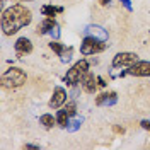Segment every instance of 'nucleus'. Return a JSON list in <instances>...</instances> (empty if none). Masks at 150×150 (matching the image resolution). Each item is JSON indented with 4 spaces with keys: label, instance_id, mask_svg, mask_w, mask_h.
I'll list each match as a JSON object with an SVG mask.
<instances>
[{
    "label": "nucleus",
    "instance_id": "obj_1",
    "mask_svg": "<svg viewBox=\"0 0 150 150\" xmlns=\"http://www.w3.org/2000/svg\"><path fill=\"white\" fill-rule=\"evenodd\" d=\"M31 21H33V12L22 4H14L2 12L0 24H2V31L5 36H14L22 28L29 26Z\"/></svg>",
    "mask_w": 150,
    "mask_h": 150
},
{
    "label": "nucleus",
    "instance_id": "obj_2",
    "mask_svg": "<svg viewBox=\"0 0 150 150\" xmlns=\"http://www.w3.org/2000/svg\"><path fill=\"white\" fill-rule=\"evenodd\" d=\"M89 68H91V62H89V60H79V62H75L74 65L67 70L65 77H63V82H65L68 87L79 85L82 82V79L87 75Z\"/></svg>",
    "mask_w": 150,
    "mask_h": 150
},
{
    "label": "nucleus",
    "instance_id": "obj_3",
    "mask_svg": "<svg viewBox=\"0 0 150 150\" xmlns=\"http://www.w3.org/2000/svg\"><path fill=\"white\" fill-rule=\"evenodd\" d=\"M26 72L19 67H10L2 74V87L4 89H19L26 84Z\"/></svg>",
    "mask_w": 150,
    "mask_h": 150
},
{
    "label": "nucleus",
    "instance_id": "obj_4",
    "mask_svg": "<svg viewBox=\"0 0 150 150\" xmlns=\"http://www.w3.org/2000/svg\"><path fill=\"white\" fill-rule=\"evenodd\" d=\"M106 48H108L106 41H101V39L92 36H85L82 39V43H80V53L84 56H92V55H97V53H103Z\"/></svg>",
    "mask_w": 150,
    "mask_h": 150
},
{
    "label": "nucleus",
    "instance_id": "obj_5",
    "mask_svg": "<svg viewBox=\"0 0 150 150\" xmlns=\"http://www.w3.org/2000/svg\"><path fill=\"white\" fill-rule=\"evenodd\" d=\"M138 62V55L131 53V51H120L112 56L111 65L112 68H130L133 63Z\"/></svg>",
    "mask_w": 150,
    "mask_h": 150
},
{
    "label": "nucleus",
    "instance_id": "obj_6",
    "mask_svg": "<svg viewBox=\"0 0 150 150\" xmlns=\"http://www.w3.org/2000/svg\"><path fill=\"white\" fill-rule=\"evenodd\" d=\"M67 97H68V94L63 87H55L53 89V96L50 97V101H48V106L51 108V109H60L62 106H65L67 104Z\"/></svg>",
    "mask_w": 150,
    "mask_h": 150
},
{
    "label": "nucleus",
    "instance_id": "obj_7",
    "mask_svg": "<svg viewBox=\"0 0 150 150\" xmlns=\"http://www.w3.org/2000/svg\"><path fill=\"white\" fill-rule=\"evenodd\" d=\"M126 72H128V75H133V77H150V62L138 60Z\"/></svg>",
    "mask_w": 150,
    "mask_h": 150
},
{
    "label": "nucleus",
    "instance_id": "obj_8",
    "mask_svg": "<svg viewBox=\"0 0 150 150\" xmlns=\"http://www.w3.org/2000/svg\"><path fill=\"white\" fill-rule=\"evenodd\" d=\"M14 50L17 53V58H22L24 55L33 53V43H31L29 38H19L16 41V45H14Z\"/></svg>",
    "mask_w": 150,
    "mask_h": 150
},
{
    "label": "nucleus",
    "instance_id": "obj_9",
    "mask_svg": "<svg viewBox=\"0 0 150 150\" xmlns=\"http://www.w3.org/2000/svg\"><path fill=\"white\" fill-rule=\"evenodd\" d=\"M85 36H92V38H97V39H101V41H108V31L103 28V26H99V24H91V26H87L84 29Z\"/></svg>",
    "mask_w": 150,
    "mask_h": 150
},
{
    "label": "nucleus",
    "instance_id": "obj_10",
    "mask_svg": "<svg viewBox=\"0 0 150 150\" xmlns=\"http://www.w3.org/2000/svg\"><path fill=\"white\" fill-rule=\"evenodd\" d=\"M80 85H82V91L87 94H94L96 91H97V75L91 74V70L87 72V75H85L84 79H82V82H80Z\"/></svg>",
    "mask_w": 150,
    "mask_h": 150
},
{
    "label": "nucleus",
    "instance_id": "obj_11",
    "mask_svg": "<svg viewBox=\"0 0 150 150\" xmlns=\"http://www.w3.org/2000/svg\"><path fill=\"white\" fill-rule=\"evenodd\" d=\"M118 101V92L109 91V92H101L96 97V104L97 106H112Z\"/></svg>",
    "mask_w": 150,
    "mask_h": 150
},
{
    "label": "nucleus",
    "instance_id": "obj_12",
    "mask_svg": "<svg viewBox=\"0 0 150 150\" xmlns=\"http://www.w3.org/2000/svg\"><path fill=\"white\" fill-rule=\"evenodd\" d=\"M56 26L55 17H45V21H41L36 26V34L38 36H45V34H50L51 29Z\"/></svg>",
    "mask_w": 150,
    "mask_h": 150
},
{
    "label": "nucleus",
    "instance_id": "obj_13",
    "mask_svg": "<svg viewBox=\"0 0 150 150\" xmlns=\"http://www.w3.org/2000/svg\"><path fill=\"white\" fill-rule=\"evenodd\" d=\"M63 7L62 5H51V4H46V5H43L41 7V14L45 16V17H56L58 14H63Z\"/></svg>",
    "mask_w": 150,
    "mask_h": 150
},
{
    "label": "nucleus",
    "instance_id": "obj_14",
    "mask_svg": "<svg viewBox=\"0 0 150 150\" xmlns=\"http://www.w3.org/2000/svg\"><path fill=\"white\" fill-rule=\"evenodd\" d=\"M39 125H43V128H46V130H51L53 126H58V125H56V116L50 114V112L41 114V116H39Z\"/></svg>",
    "mask_w": 150,
    "mask_h": 150
},
{
    "label": "nucleus",
    "instance_id": "obj_15",
    "mask_svg": "<svg viewBox=\"0 0 150 150\" xmlns=\"http://www.w3.org/2000/svg\"><path fill=\"white\" fill-rule=\"evenodd\" d=\"M68 121H70V116L67 114L65 109H62V111L56 112V125H58L60 128L67 130V126H68Z\"/></svg>",
    "mask_w": 150,
    "mask_h": 150
},
{
    "label": "nucleus",
    "instance_id": "obj_16",
    "mask_svg": "<svg viewBox=\"0 0 150 150\" xmlns=\"http://www.w3.org/2000/svg\"><path fill=\"white\" fill-rule=\"evenodd\" d=\"M48 46H50V50H51V51H53L56 56H62V53L65 51V48H67L65 45H63V43H60L58 39H53V41H50V43H48Z\"/></svg>",
    "mask_w": 150,
    "mask_h": 150
},
{
    "label": "nucleus",
    "instance_id": "obj_17",
    "mask_svg": "<svg viewBox=\"0 0 150 150\" xmlns=\"http://www.w3.org/2000/svg\"><path fill=\"white\" fill-rule=\"evenodd\" d=\"M84 123V118H70V121H68V126H67V131H70V133H74L80 128V125Z\"/></svg>",
    "mask_w": 150,
    "mask_h": 150
},
{
    "label": "nucleus",
    "instance_id": "obj_18",
    "mask_svg": "<svg viewBox=\"0 0 150 150\" xmlns=\"http://www.w3.org/2000/svg\"><path fill=\"white\" fill-rule=\"evenodd\" d=\"M63 109L67 111V114H68L70 118H75V116H77V103H75V101H70L68 104H65Z\"/></svg>",
    "mask_w": 150,
    "mask_h": 150
},
{
    "label": "nucleus",
    "instance_id": "obj_19",
    "mask_svg": "<svg viewBox=\"0 0 150 150\" xmlns=\"http://www.w3.org/2000/svg\"><path fill=\"white\" fill-rule=\"evenodd\" d=\"M72 56H74V48L72 46H67L65 51L62 53V56H60V60H62V63H68L70 60H72Z\"/></svg>",
    "mask_w": 150,
    "mask_h": 150
},
{
    "label": "nucleus",
    "instance_id": "obj_20",
    "mask_svg": "<svg viewBox=\"0 0 150 150\" xmlns=\"http://www.w3.org/2000/svg\"><path fill=\"white\" fill-rule=\"evenodd\" d=\"M50 36L53 38V39H58V38H60V26H58V24H56V26H55L53 29H51Z\"/></svg>",
    "mask_w": 150,
    "mask_h": 150
},
{
    "label": "nucleus",
    "instance_id": "obj_21",
    "mask_svg": "<svg viewBox=\"0 0 150 150\" xmlns=\"http://www.w3.org/2000/svg\"><path fill=\"white\" fill-rule=\"evenodd\" d=\"M112 131H114L116 135H123V133H125V128H123V126H118V125H112Z\"/></svg>",
    "mask_w": 150,
    "mask_h": 150
},
{
    "label": "nucleus",
    "instance_id": "obj_22",
    "mask_svg": "<svg viewBox=\"0 0 150 150\" xmlns=\"http://www.w3.org/2000/svg\"><path fill=\"white\" fill-rule=\"evenodd\" d=\"M140 126L143 128V130L150 131V121H149V120H142V121H140Z\"/></svg>",
    "mask_w": 150,
    "mask_h": 150
},
{
    "label": "nucleus",
    "instance_id": "obj_23",
    "mask_svg": "<svg viewBox=\"0 0 150 150\" xmlns=\"http://www.w3.org/2000/svg\"><path fill=\"white\" fill-rule=\"evenodd\" d=\"M120 2L123 4V7H125L126 10H130V12L133 10V9H131V0H120Z\"/></svg>",
    "mask_w": 150,
    "mask_h": 150
},
{
    "label": "nucleus",
    "instance_id": "obj_24",
    "mask_svg": "<svg viewBox=\"0 0 150 150\" xmlns=\"http://www.w3.org/2000/svg\"><path fill=\"white\" fill-rule=\"evenodd\" d=\"M97 85H99V87H106V79H104V77H101V75H97Z\"/></svg>",
    "mask_w": 150,
    "mask_h": 150
},
{
    "label": "nucleus",
    "instance_id": "obj_25",
    "mask_svg": "<svg viewBox=\"0 0 150 150\" xmlns=\"http://www.w3.org/2000/svg\"><path fill=\"white\" fill-rule=\"evenodd\" d=\"M22 149H28V150H38L39 147H38V145H31V143H26V145H24Z\"/></svg>",
    "mask_w": 150,
    "mask_h": 150
},
{
    "label": "nucleus",
    "instance_id": "obj_26",
    "mask_svg": "<svg viewBox=\"0 0 150 150\" xmlns=\"http://www.w3.org/2000/svg\"><path fill=\"white\" fill-rule=\"evenodd\" d=\"M111 4V0H99V5L101 7H106V5H109Z\"/></svg>",
    "mask_w": 150,
    "mask_h": 150
}]
</instances>
